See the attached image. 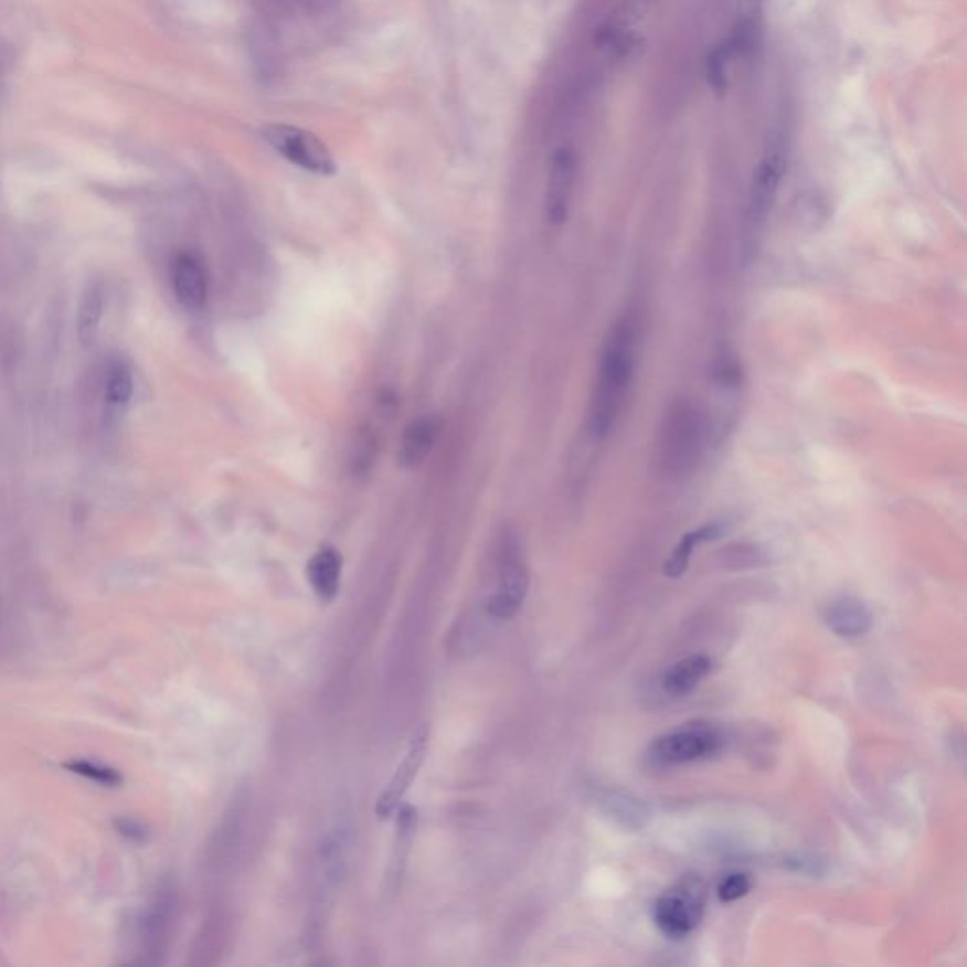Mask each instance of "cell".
<instances>
[{
	"label": "cell",
	"mask_w": 967,
	"mask_h": 967,
	"mask_svg": "<svg viewBox=\"0 0 967 967\" xmlns=\"http://www.w3.org/2000/svg\"><path fill=\"white\" fill-rule=\"evenodd\" d=\"M639 353V327L634 315L618 316L603 340L594 393L589 401V437L602 443L613 433L628 401Z\"/></svg>",
	"instance_id": "obj_1"
},
{
	"label": "cell",
	"mask_w": 967,
	"mask_h": 967,
	"mask_svg": "<svg viewBox=\"0 0 967 967\" xmlns=\"http://www.w3.org/2000/svg\"><path fill=\"white\" fill-rule=\"evenodd\" d=\"M705 414L692 401L680 400L667 411L658 440L661 469L679 477L700 461L706 440Z\"/></svg>",
	"instance_id": "obj_2"
},
{
	"label": "cell",
	"mask_w": 967,
	"mask_h": 967,
	"mask_svg": "<svg viewBox=\"0 0 967 967\" xmlns=\"http://www.w3.org/2000/svg\"><path fill=\"white\" fill-rule=\"evenodd\" d=\"M788 164V146L783 135H773L765 145L764 153L752 177L748 201H746V233L758 235L773 210L778 188L783 183Z\"/></svg>",
	"instance_id": "obj_3"
},
{
	"label": "cell",
	"mask_w": 967,
	"mask_h": 967,
	"mask_svg": "<svg viewBox=\"0 0 967 967\" xmlns=\"http://www.w3.org/2000/svg\"><path fill=\"white\" fill-rule=\"evenodd\" d=\"M725 746L722 730L709 724L684 725L653 741L648 759L656 765L693 764L716 756Z\"/></svg>",
	"instance_id": "obj_4"
},
{
	"label": "cell",
	"mask_w": 967,
	"mask_h": 967,
	"mask_svg": "<svg viewBox=\"0 0 967 967\" xmlns=\"http://www.w3.org/2000/svg\"><path fill=\"white\" fill-rule=\"evenodd\" d=\"M262 138L276 153L299 169L318 177H331L337 172L331 151L315 132L295 125L270 124L262 127Z\"/></svg>",
	"instance_id": "obj_5"
},
{
	"label": "cell",
	"mask_w": 967,
	"mask_h": 967,
	"mask_svg": "<svg viewBox=\"0 0 967 967\" xmlns=\"http://www.w3.org/2000/svg\"><path fill=\"white\" fill-rule=\"evenodd\" d=\"M530 588V571L517 539H504L497 562V589L488 602V613L497 620L517 615Z\"/></svg>",
	"instance_id": "obj_6"
},
{
	"label": "cell",
	"mask_w": 967,
	"mask_h": 967,
	"mask_svg": "<svg viewBox=\"0 0 967 967\" xmlns=\"http://www.w3.org/2000/svg\"><path fill=\"white\" fill-rule=\"evenodd\" d=\"M705 908V890L698 879L667 890L653 905V922L671 939H682L698 928Z\"/></svg>",
	"instance_id": "obj_7"
},
{
	"label": "cell",
	"mask_w": 967,
	"mask_h": 967,
	"mask_svg": "<svg viewBox=\"0 0 967 967\" xmlns=\"http://www.w3.org/2000/svg\"><path fill=\"white\" fill-rule=\"evenodd\" d=\"M178 892L170 883L156 890L140 926V953L146 964H161L177 928Z\"/></svg>",
	"instance_id": "obj_8"
},
{
	"label": "cell",
	"mask_w": 967,
	"mask_h": 967,
	"mask_svg": "<svg viewBox=\"0 0 967 967\" xmlns=\"http://www.w3.org/2000/svg\"><path fill=\"white\" fill-rule=\"evenodd\" d=\"M427 741H429V727L422 724L412 732L411 741L406 746L405 756L401 759L397 769L390 778L386 788L382 790L379 799H376V817L380 820L393 817L400 810L406 791L411 788L414 778L418 775L422 765H424L425 754H427Z\"/></svg>",
	"instance_id": "obj_9"
},
{
	"label": "cell",
	"mask_w": 967,
	"mask_h": 967,
	"mask_svg": "<svg viewBox=\"0 0 967 967\" xmlns=\"http://www.w3.org/2000/svg\"><path fill=\"white\" fill-rule=\"evenodd\" d=\"M576 158L571 148H557L550 159L544 210L550 225H562L568 216L575 188Z\"/></svg>",
	"instance_id": "obj_10"
},
{
	"label": "cell",
	"mask_w": 967,
	"mask_h": 967,
	"mask_svg": "<svg viewBox=\"0 0 967 967\" xmlns=\"http://www.w3.org/2000/svg\"><path fill=\"white\" fill-rule=\"evenodd\" d=\"M172 289L178 302L188 310H199L209 299V273L201 257L191 252H180L170 268Z\"/></svg>",
	"instance_id": "obj_11"
},
{
	"label": "cell",
	"mask_w": 967,
	"mask_h": 967,
	"mask_svg": "<svg viewBox=\"0 0 967 967\" xmlns=\"http://www.w3.org/2000/svg\"><path fill=\"white\" fill-rule=\"evenodd\" d=\"M826 626L843 639H857L873 626L871 608L858 597H839L823 610Z\"/></svg>",
	"instance_id": "obj_12"
},
{
	"label": "cell",
	"mask_w": 967,
	"mask_h": 967,
	"mask_svg": "<svg viewBox=\"0 0 967 967\" xmlns=\"http://www.w3.org/2000/svg\"><path fill=\"white\" fill-rule=\"evenodd\" d=\"M438 433H440V419L437 416H422L411 422L401 440V465L414 469L424 464L437 445Z\"/></svg>",
	"instance_id": "obj_13"
},
{
	"label": "cell",
	"mask_w": 967,
	"mask_h": 967,
	"mask_svg": "<svg viewBox=\"0 0 967 967\" xmlns=\"http://www.w3.org/2000/svg\"><path fill=\"white\" fill-rule=\"evenodd\" d=\"M711 669H713V660L709 656L693 653L667 669L661 679V687L673 698H684L700 687L701 680L711 673Z\"/></svg>",
	"instance_id": "obj_14"
},
{
	"label": "cell",
	"mask_w": 967,
	"mask_h": 967,
	"mask_svg": "<svg viewBox=\"0 0 967 967\" xmlns=\"http://www.w3.org/2000/svg\"><path fill=\"white\" fill-rule=\"evenodd\" d=\"M724 533V523L706 522L695 530L688 531L682 535L677 546H674L671 556L667 557L663 563V575L667 578H679L687 573L690 560H692L693 550L700 549L701 544L716 541Z\"/></svg>",
	"instance_id": "obj_15"
},
{
	"label": "cell",
	"mask_w": 967,
	"mask_h": 967,
	"mask_svg": "<svg viewBox=\"0 0 967 967\" xmlns=\"http://www.w3.org/2000/svg\"><path fill=\"white\" fill-rule=\"evenodd\" d=\"M342 557L331 546L318 550L308 562V582L321 602H333L340 588Z\"/></svg>",
	"instance_id": "obj_16"
},
{
	"label": "cell",
	"mask_w": 967,
	"mask_h": 967,
	"mask_svg": "<svg viewBox=\"0 0 967 967\" xmlns=\"http://www.w3.org/2000/svg\"><path fill=\"white\" fill-rule=\"evenodd\" d=\"M103 312H105V294L98 284H93L85 289L76 318V333L82 344H92L97 337Z\"/></svg>",
	"instance_id": "obj_17"
},
{
	"label": "cell",
	"mask_w": 967,
	"mask_h": 967,
	"mask_svg": "<svg viewBox=\"0 0 967 967\" xmlns=\"http://www.w3.org/2000/svg\"><path fill=\"white\" fill-rule=\"evenodd\" d=\"M605 805L618 822L628 823L629 828H641L645 818L648 817L647 809L637 799L621 791H613L605 798Z\"/></svg>",
	"instance_id": "obj_18"
},
{
	"label": "cell",
	"mask_w": 967,
	"mask_h": 967,
	"mask_svg": "<svg viewBox=\"0 0 967 967\" xmlns=\"http://www.w3.org/2000/svg\"><path fill=\"white\" fill-rule=\"evenodd\" d=\"M65 767L68 772L89 778V780H93V783H97V785L100 786L116 788V786L124 783V778H121V775H119L116 769L105 767V765L95 764V762H89V759H73V762H66Z\"/></svg>",
	"instance_id": "obj_19"
},
{
	"label": "cell",
	"mask_w": 967,
	"mask_h": 967,
	"mask_svg": "<svg viewBox=\"0 0 967 967\" xmlns=\"http://www.w3.org/2000/svg\"><path fill=\"white\" fill-rule=\"evenodd\" d=\"M135 392L132 376L125 366L118 365L111 369L108 379H106V400L110 405L121 406L127 405Z\"/></svg>",
	"instance_id": "obj_20"
},
{
	"label": "cell",
	"mask_w": 967,
	"mask_h": 967,
	"mask_svg": "<svg viewBox=\"0 0 967 967\" xmlns=\"http://www.w3.org/2000/svg\"><path fill=\"white\" fill-rule=\"evenodd\" d=\"M751 875H746V873H732V875L724 876L720 881L716 895H719L720 902L732 903L737 902L741 897H745L751 892Z\"/></svg>",
	"instance_id": "obj_21"
},
{
	"label": "cell",
	"mask_w": 967,
	"mask_h": 967,
	"mask_svg": "<svg viewBox=\"0 0 967 967\" xmlns=\"http://www.w3.org/2000/svg\"><path fill=\"white\" fill-rule=\"evenodd\" d=\"M727 50L724 47H719V50H714L713 55L709 57V84L713 85V89L716 93H722L725 89V74H727Z\"/></svg>",
	"instance_id": "obj_22"
},
{
	"label": "cell",
	"mask_w": 967,
	"mask_h": 967,
	"mask_svg": "<svg viewBox=\"0 0 967 967\" xmlns=\"http://www.w3.org/2000/svg\"><path fill=\"white\" fill-rule=\"evenodd\" d=\"M116 828H118L121 836L129 837L132 841H145L146 837H148V830H146L145 826L137 822V820H132V818L116 820Z\"/></svg>",
	"instance_id": "obj_23"
}]
</instances>
